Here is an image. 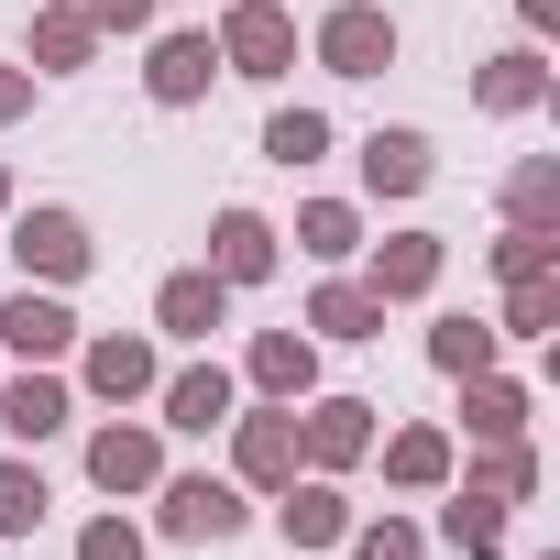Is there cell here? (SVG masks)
I'll return each mask as SVG.
<instances>
[{"label": "cell", "instance_id": "6da1fadb", "mask_svg": "<svg viewBox=\"0 0 560 560\" xmlns=\"http://www.w3.org/2000/svg\"><path fill=\"white\" fill-rule=\"evenodd\" d=\"M0 231H12L23 287H89V264H100V231H89L67 198H34V209H12Z\"/></svg>", "mask_w": 560, "mask_h": 560}, {"label": "cell", "instance_id": "7a4b0ae2", "mask_svg": "<svg viewBox=\"0 0 560 560\" xmlns=\"http://www.w3.org/2000/svg\"><path fill=\"white\" fill-rule=\"evenodd\" d=\"M209 45H220V78H253V89L298 78V12L287 0H220Z\"/></svg>", "mask_w": 560, "mask_h": 560}, {"label": "cell", "instance_id": "3957f363", "mask_svg": "<svg viewBox=\"0 0 560 560\" xmlns=\"http://www.w3.org/2000/svg\"><path fill=\"white\" fill-rule=\"evenodd\" d=\"M242 527H253V494H242L231 472H165V483H154V538L220 549V538H242Z\"/></svg>", "mask_w": 560, "mask_h": 560}, {"label": "cell", "instance_id": "277c9868", "mask_svg": "<svg viewBox=\"0 0 560 560\" xmlns=\"http://www.w3.org/2000/svg\"><path fill=\"white\" fill-rule=\"evenodd\" d=\"M78 385H89L100 407H154L165 341H154V330H78Z\"/></svg>", "mask_w": 560, "mask_h": 560}, {"label": "cell", "instance_id": "5b68a950", "mask_svg": "<svg viewBox=\"0 0 560 560\" xmlns=\"http://www.w3.org/2000/svg\"><path fill=\"white\" fill-rule=\"evenodd\" d=\"M231 407H242V374H231L220 352L165 363V385H154V429H165V440H220V429H231Z\"/></svg>", "mask_w": 560, "mask_h": 560}, {"label": "cell", "instance_id": "8992f818", "mask_svg": "<svg viewBox=\"0 0 560 560\" xmlns=\"http://www.w3.org/2000/svg\"><path fill=\"white\" fill-rule=\"evenodd\" d=\"M374 429H385V407L374 396H298V462L308 472H363L374 462Z\"/></svg>", "mask_w": 560, "mask_h": 560}, {"label": "cell", "instance_id": "52a82bcc", "mask_svg": "<svg viewBox=\"0 0 560 560\" xmlns=\"http://www.w3.org/2000/svg\"><path fill=\"white\" fill-rule=\"evenodd\" d=\"M308 56H319V78H385L396 67V12L385 0H330L308 23Z\"/></svg>", "mask_w": 560, "mask_h": 560}, {"label": "cell", "instance_id": "ba28073f", "mask_svg": "<svg viewBox=\"0 0 560 560\" xmlns=\"http://www.w3.org/2000/svg\"><path fill=\"white\" fill-rule=\"evenodd\" d=\"M220 440H231V483H242V494H275V483L308 472V462H298V407H275V396H264V407H231Z\"/></svg>", "mask_w": 560, "mask_h": 560}, {"label": "cell", "instance_id": "9c48e42d", "mask_svg": "<svg viewBox=\"0 0 560 560\" xmlns=\"http://www.w3.org/2000/svg\"><path fill=\"white\" fill-rule=\"evenodd\" d=\"M352 264H363V287H374L385 308H418V298H440V275H451V231H385V242H363Z\"/></svg>", "mask_w": 560, "mask_h": 560}, {"label": "cell", "instance_id": "30bf717a", "mask_svg": "<svg viewBox=\"0 0 560 560\" xmlns=\"http://www.w3.org/2000/svg\"><path fill=\"white\" fill-rule=\"evenodd\" d=\"M89 483H100L110 505H121V494H154V483H165V429L110 407V418L89 429Z\"/></svg>", "mask_w": 560, "mask_h": 560}, {"label": "cell", "instance_id": "8fae6325", "mask_svg": "<svg viewBox=\"0 0 560 560\" xmlns=\"http://www.w3.org/2000/svg\"><path fill=\"white\" fill-rule=\"evenodd\" d=\"M220 330H231V287H220L209 264H176L165 287H154V341H176V352H209Z\"/></svg>", "mask_w": 560, "mask_h": 560}, {"label": "cell", "instance_id": "7c38bea8", "mask_svg": "<svg viewBox=\"0 0 560 560\" xmlns=\"http://www.w3.org/2000/svg\"><path fill=\"white\" fill-rule=\"evenodd\" d=\"M78 308H67V287H12V298H0V352H12V363H67L78 352Z\"/></svg>", "mask_w": 560, "mask_h": 560}, {"label": "cell", "instance_id": "4fadbf2b", "mask_svg": "<svg viewBox=\"0 0 560 560\" xmlns=\"http://www.w3.org/2000/svg\"><path fill=\"white\" fill-rule=\"evenodd\" d=\"M275 264H287V231H275L264 209H242V198H231V209H209V275H220L231 298H242V287H264Z\"/></svg>", "mask_w": 560, "mask_h": 560}, {"label": "cell", "instance_id": "5bb4252c", "mask_svg": "<svg viewBox=\"0 0 560 560\" xmlns=\"http://www.w3.org/2000/svg\"><path fill=\"white\" fill-rule=\"evenodd\" d=\"M67 418H78V385H67L56 363H23V374H0V440H12V451H45Z\"/></svg>", "mask_w": 560, "mask_h": 560}, {"label": "cell", "instance_id": "9a60e30c", "mask_svg": "<svg viewBox=\"0 0 560 560\" xmlns=\"http://www.w3.org/2000/svg\"><path fill=\"white\" fill-rule=\"evenodd\" d=\"M264 505H275V538H287V549H341V527L363 516L341 494V472H298V483H275Z\"/></svg>", "mask_w": 560, "mask_h": 560}, {"label": "cell", "instance_id": "2e32d148", "mask_svg": "<svg viewBox=\"0 0 560 560\" xmlns=\"http://www.w3.org/2000/svg\"><path fill=\"white\" fill-rule=\"evenodd\" d=\"M209 89H220V45H209V23L154 34V56H143V100H154V110H198Z\"/></svg>", "mask_w": 560, "mask_h": 560}, {"label": "cell", "instance_id": "e0dca14e", "mask_svg": "<svg viewBox=\"0 0 560 560\" xmlns=\"http://www.w3.org/2000/svg\"><path fill=\"white\" fill-rule=\"evenodd\" d=\"M527 418H538L527 374L483 363V374H462V407H451V440H527Z\"/></svg>", "mask_w": 560, "mask_h": 560}, {"label": "cell", "instance_id": "ac0fdd59", "mask_svg": "<svg viewBox=\"0 0 560 560\" xmlns=\"http://www.w3.org/2000/svg\"><path fill=\"white\" fill-rule=\"evenodd\" d=\"M374 462H385L396 494H440V483L462 472V440H451L440 418H407V429H374Z\"/></svg>", "mask_w": 560, "mask_h": 560}, {"label": "cell", "instance_id": "d6986e66", "mask_svg": "<svg viewBox=\"0 0 560 560\" xmlns=\"http://www.w3.org/2000/svg\"><path fill=\"white\" fill-rule=\"evenodd\" d=\"M100 45H110V34L78 12V0H45V12L23 23V67H34V78H89V67H100Z\"/></svg>", "mask_w": 560, "mask_h": 560}, {"label": "cell", "instance_id": "ffe728a7", "mask_svg": "<svg viewBox=\"0 0 560 560\" xmlns=\"http://www.w3.org/2000/svg\"><path fill=\"white\" fill-rule=\"evenodd\" d=\"M429 176H440V143L418 121H374L363 132V198H418Z\"/></svg>", "mask_w": 560, "mask_h": 560}, {"label": "cell", "instance_id": "44dd1931", "mask_svg": "<svg viewBox=\"0 0 560 560\" xmlns=\"http://www.w3.org/2000/svg\"><path fill=\"white\" fill-rule=\"evenodd\" d=\"M242 385L275 396V407L319 396V341H308V330H253V341H242Z\"/></svg>", "mask_w": 560, "mask_h": 560}, {"label": "cell", "instance_id": "7402d4cb", "mask_svg": "<svg viewBox=\"0 0 560 560\" xmlns=\"http://www.w3.org/2000/svg\"><path fill=\"white\" fill-rule=\"evenodd\" d=\"M472 110H494V121H527V110H549V56H538V34L472 67Z\"/></svg>", "mask_w": 560, "mask_h": 560}, {"label": "cell", "instance_id": "603a6c76", "mask_svg": "<svg viewBox=\"0 0 560 560\" xmlns=\"http://www.w3.org/2000/svg\"><path fill=\"white\" fill-rule=\"evenodd\" d=\"M298 330H308V341H385V298L341 264V275H319V298H308V319H298Z\"/></svg>", "mask_w": 560, "mask_h": 560}, {"label": "cell", "instance_id": "cb8c5ba5", "mask_svg": "<svg viewBox=\"0 0 560 560\" xmlns=\"http://www.w3.org/2000/svg\"><path fill=\"white\" fill-rule=\"evenodd\" d=\"M429 549H451V560H505V505L472 494V483H440V527H429Z\"/></svg>", "mask_w": 560, "mask_h": 560}, {"label": "cell", "instance_id": "d4e9b609", "mask_svg": "<svg viewBox=\"0 0 560 560\" xmlns=\"http://www.w3.org/2000/svg\"><path fill=\"white\" fill-rule=\"evenodd\" d=\"M287 242H298V253H308V264H319V275H341V264H352V253H363V209H352V198H308V209H298V231H287Z\"/></svg>", "mask_w": 560, "mask_h": 560}, {"label": "cell", "instance_id": "484cf974", "mask_svg": "<svg viewBox=\"0 0 560 560\" xmlns=\"http://www.w3.org/2000/svg\"><path fill=\"white\" fill-rule=\"evenodd\" d=\"M451 483H472V494H494V505H527V494H538V451H527V440H472V462H462Z\"/></svg>", "mask_w": 560, "mask_h": 560}, {"label": "cell", "instance_id": "4316f807", "mask_svg": "<svg viewBox=\"0 0 560 560\" xmlns=\"http://www.w3.org/2000/svg\"><path fill=\"white\" fill-rule=\"evenodd\" d=\"M45 516H56V483H45V462L0 451V549H23V538H34Z\"/></svg>", "mask_w": 560, "mask_h": 560}, {"label": "cell", "instance_id": "83f0119b", "mask_svg": "<svg viewBox=\"0 0 560 560\" xmlns=\"http://www.w3.org/2000/svg\"><path fill=\"white\" fill-rule=\"evenodd\" d=\"M429 363L462 385V374H483V363H505V341H494V319H472V308H440L429 319Z\"/></svg>", "mask_w": 560, "mask_h": 560}, {"label": "cell", "instance_id": "f1b7e54d", "mask_svg": "<svg viewBox=\"0 0 560 560\" xmlns=\"http://www.w3.org/2000/svg\"><path fill=\"white\" fill-rule=\"evenodd\" d=\"M483 264H494V287H516V275H560V220H505L483 242Z\"/></svg>", "mask_w": 560, "mask_h": 560}, {"label": "cell", "instance_id": "f546056e", "mask_svg": "<svg viewBox=\"0 0 560 560\" xmlns=\"http://www.w3.org/2000/svg\"><path fill=\"white\" fill-rule=\"evenodd\" d=\"M330 143H341V132H330V110H308V100L264 121V165H287V176H308V165H319Z\"/></svg>", "mask_w": 560, "mask_h": 560}, {"label": "cell", "instance_id": "4dcf8cb0", "mask_svg": "<svg viewBox=\"0 0 560 560\" xmlns=\"http://www.w3.org/2000/svg\"><path fill=\"white\" fill-rule=\"evenodd\" d=\"M560 330V275H516L505 287V319H494V341H549Z\"/></svg>", "mask_w": 560, "mask_h": 560}, {"label": "cell", "instance_id": "1f68e13d", "mask_svg": "<svg viewBox=\"0 0 560 560\" xmlns=\"http://www.w3.org/2000/svg\"><path fill=\"white\" fill-rule=\"evenodd\" d=\"M494 198H505V220H560V154H516Z\"/></svg>", "mask_w": 560, "mask_h": 560}, {"label": "cell", "instance_id": "d6a6232c", "mask_svg": "<svg viewBox=\"0 0 560 560\" xmlns=\"http://www.w3.org/2000/svg\"><path fill=\"white\" fill-rule=\"evenodd\" d=\"M341 549H352V560H429V527L385 505V516H352V527H341Z\"/></svg>", "mask_w": 560, "mask_h": 560}, {"label": "cell", "instance_id": "836d02e7", "mask_svg": "<svg viewBox=\"0 0 560 560\" xmlns=\"http://www.w3.org/2000/svg\"><path fill=\"white\" fill-rule=\"evenodd\" d=\"M78 560H154V527H132V516L110 505V516L78 527Z\"/></svg>", "mask_w": 560, "mask_h": 560}, {"label": "cell", "instance_id": "e575fe53", "mask_svg": "<svg viewBox=\"0 0 560 560\" xmlns=\"http://www.w3.org/2000/svg\"><path fill=\"white\" fill-rule=\"evenodd\" d=\"M34 89H45L34 67H12V56H0V132H12V121H34Z\"/></svg>", "mask_w": 560, "mask_h": 560}, {"label": "cell", "instance_id": "d590c367", "mask_svg": "<svg viewBox=\"0 0 560 560\" xmlns=\"http://www.w3.org/2000/svg\"><path fill=\"white\" fill-rule=\"evenodd\" d=\"M78 12H89L100 34H143V23H154V0H78Z\"/></svg>", "mask_w": 560, "mask_h": 560}, {"label": "cell", "instance_id": "8d00e7d4", "mask_svg": "<svg viewBox=\"0 0 560 560\" xmlns=\"http://www.w3.org/2000/svg\"><path fill=\"white\" fill-rule=\"evenodd\" d=\"M516 23H527V34H549V23H560V0H516Z\"/></svg>", "mask_w": 560, "mask_h": 560}, {"label": "cell", "instance_id": "74e56055", "mask_svg": "<svg viewBox=\"0 0 560 560\" xmlns=\"http://www.w3.org/2000/svg\"><path fill=\"white\" fill-rule=\"evenodd\" d=\"M12 209H23V187H12V165H0V220H12Z\"/></svg>", "mask_w": 560, "mask_h": 560}, {"label": "cell", "instance_id": "f35d334b", "mask_svg": "<svg viewBox=\"0 0 560 560\" xmlns=\"http://www.w3.org/2000/svg\"><path fill=\"white\" fill-rule=\"evenodd\" d=\"M527 560H560V549H527Z\"/></svg>", "mask_w": 560, "mask_h": 560}]
</instances>
